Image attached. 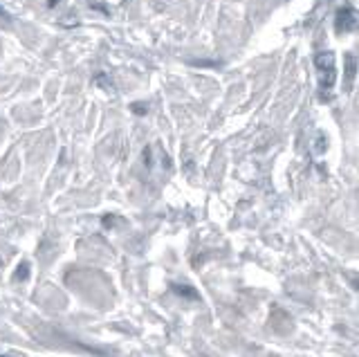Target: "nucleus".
I'll return each instance as SVG.
<instances>
[{
  "instance_id": "1",
  "label": "nucleus",
  "mask_w": 359,
  "mask_h": 357,
  "mask_svg": "<svg viewBox=\"0 0 359 357\" xmlns=\"http://www.w3.org/2000/svg\"><path fill=\"white\" fill-rule=\"evenodd\" d=\"M357 23V18H355V9H339L337 12V18H334V25L337 29H353Z\"/></svg>"
},
{
  "instance_id": "2",
  "label": "nucleus",
  "mask_w": 359,
  "mask_h": 357,
  "mask_svg": "<svg viewBox=\"0 0 359 357\" xmlns=\"http://www.w3.org/2000/svg\"><path fill=\"white\" fill-rule=\"evenodd\" d=\"M325 149V144H323V135H319V142H317V153H321Z\"/></svg>"
}]
</instances>
